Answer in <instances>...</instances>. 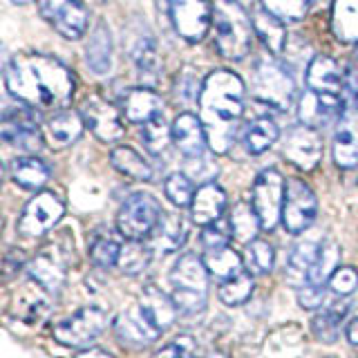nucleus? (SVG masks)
<instances>
[{"mask_svg":"<svg viewBox=\"0 0 358 358\" xmlns=\"http://www.w3.org/2000/svg\"><path fill=\"white\" fill-rule=\"evenodd\" d=\"M7 92L31 110L61 112L72 103L74 74L65 63L45 54L14 56L5 72Z\"/></svg>","mask_w":358,"mask_h":358,"instance_id":"1","label":"nucleus"},{"mask_svg":"<svg viewBox=\"0 0 358 358\" xmlns=\"http://www.w3.org/2000/svg\"><path fill=\"white\" fill-rule=\"evenodd\" d=\"M201 126L206 130L208 148L224 155L238 134V123L244 112V83L238 74L215 70L206 76L199 94Z\"/></svg>","mask_w":358,"mask_h":358,"instance_id":"2","label":"nucleus"},{"mask_svg":"<svg viewBox=\"0 0 358 358\" xmlns=\"http://www.w3.org/2000/svg\"><path fill=\"white\" fill-rule=\"evenodd\" d=\"M213 27L220 54L229 61H242L251 52L253 20L235 0H217L213 5Z\"/></svg>","mask_w":358,"mask_h":358,"instance_id":"3","label":"nucleus"},{"mask_svg":"<svg viewBox=\"0 0 358 358\" xmlns=\"http://www.w3.org/2000/svg\"><path fill=\"white\" fill-rule=\"evenodd\" d=\"M173 302L179 313L197 316L206 309L208 294V268L199 255L184 253L171 268Z\"/></svg>","mask_w":358,"mask_h":358,"instance_id":"4","label":"nucleus"},{"mask_svg":"<svg viewBox=\"0 0 358 358\" xmlns=\"http://www.w3.org/2000/svg\"><path fill=\"white\" fill-rule=\"evenodd\" d=\"M253 96L278 112H287L296 99V81L289 67L273 56H264L253 70Z\"/></svg>","mask_w":358,"mask_h":358,"instance_id":"5","label":"nucleus"},{"mask_svg":"<svg viewBox=\"0 0 358 358\" xmlns=\"http://www.w3.org/2000/svg\"><path fill=\"white\" fill-rule=\"evenodd\" d=\"M162 206L150 193H134L117 213V231L128 242H145L162 217Z\"/></svg>","mask_w":358,"mask_h":358,"instance_id":"6","label":"nucleus"},{"mask_svg":"<svg viewBox=\"0 0 358 358\" xmlns=\"http://www.w3.org/2000/svg\"><path fill=\"white\" fill-rule=\"evenodd\" d=\"M285 179L275 168H266L253 182V199L251 208L260 222L262 231H273L278 222L282 220V204H285Z\"/></svg>","mask_w":358,"mask_h":358,"instance_id":"7","label":"nucleus"},{"mask_svg":"<svg viewBox=\"0 0 358 358\" xmlns=\"http://www.w3.org/2000/svg\"><path fill=\"white\" fill-rule=\"evenodd\" d=\"M108 327V313L101 307H83L54 324V338L65 347H85Z\"/></svg>","mask_w":358,"mask_h":358,"instance_id":"8","label":"nucleus"},{"mask_svg":"<svg viewBox=\"0 0 358 358\" xmlns=\"http://www.w3.org/2000/svg\"><path fill=\"white\" fill-rule=\"evenodd\" d=\"M175 31L188 43H199L213 27L210 0H168Z\"/></svg>","mask_w":358,"mask_h":358,"instance_id":"9","label":"nucleus"},{"mask_svg":"<svg viewBox=\"0 0 358 358\" xmlns=\"http://www.w3.org/2000/svg\"><path fill=\"white\" fill-rule=\"evenodd\" d=\"M63 213V201L50 190H41L22 208L18 217V233L25 235V238H41L61 222Z\"/></svg>","mask_w":358,"mask_h":358,"instance_id":"10","label":"nucleus"},{"mask_svg":"<svg viewBox=\"0 0 358 358\" xmlns=\"http://www.w3.org/2000/svg\"><path fill=\"white\" fill-rule=\"evenodd\" d=\"M318 213V199L313 190L302 179H291L285 186V204H282V224L291 235H300L307 231Z\"/></svg>","mask_w":358,"mask_h":358,"instance_id":"11","label":"nucleus"},{"mask_svg":"<svg viewBox=\"0 0 358 358\" xmlns=\"http://www.w3.org/2000/svg\"><path fill=\"white\" fill-rule=\"evenodd\" d=\"M38 14L67 41H78L87 29L83 0H36Z\"/></svg>","mask_w":358,"mask_h":358,"instance_id":"12","label":"nucleus"},{"mask_svg":"<svg viewBox=\"0 0 358 358\" xmlns=\"http://www.w3.org/2000/svg\"><path fill=\"white\" fill-rule=\"evenodd\" d=\"M345 112V101L343 96L336 94H320V92H309L302 94L298 103V121L302 126L320 130L331 126L334 121H338Z\"/></svg>","mask_w":358,"mask_h":358,"instance_id":"13","label":"nucleus"},{"mask_svg":"<svg viewBox=\"0 0 358 358\" xmlns=\"http://www.w3.org/2000/svg\"><path fill=\"white\" fill-rule=\"evenodd\" d=\"M83 123L99 141L112 143L123 137V123L117 108L101 96H90L81 110Z\"/></svg>","mask_w":358,"mask_h":358,"instance_id":"14","label":"nucleus"},{"mask_svg":"<svg viewBox=\"0 0 358 358\" xmlns=\"http://www.w3.org/2000/svg\"><path fill=\"white\" fill-rule=\"evenodd\" d=\"M285 157L302 171L316 168L322 157V139L318 130L302 126V123L291 128L285 139Z\"/></svg>","mask_w":358,"mask_h":358,"instance_id":"15","label":"nucleus"},{"mask_svg":"<svg viewBox=\"0 0 358 358\" xmlns=\"http://www.w3.org/2000/svg\"><path fill=\"white\" fill-rule=\"evenodd\" d=\"M0 145H11L25 152H36L43 145L38 132V121L29 115H14L9 119H0Z\"/></svg>","mask_w":358,"mask_h":358,"instance_id":"16","label":"nucleus"},{"mask_svg":"<svg viewBox=\"0 0 358 358\" xmlns=\"http://www.w3.org/2000/svg\"><path fill=\"white\" fill-rule=\"evenodd\" d=\"M115 334H117V338L128 347H145L162 336V331L148 320V316L141 311L139 305L117 316Z\"/></svg>","mask_w":358,"mask_h":358,"instance_id":"17","label":"nucleus"},{"mask_svg":"<svg viewBox=\"0 0 358 358\" xmlns=\"http://www.w3.org/2000/svg\"><path fill=\"white\" fill-rule=\"evenodd\" d=\"M334 162L341 168L358 166V108H345L334 132Z\"/></svg>","mask_w":358,"mask_h":358,"instance_id":"18","label":"nucleus"},{"mask_svg":"<svg viewBox=\"0 0 358 358\" xmlns=\"http://www.w3.org/2000/svg\"><path fill=\"white\" fill-rule=\"evenodd\" d=\"M173 141L179 148L186 159H197V157L206 155V130L201 126V119L190 115V112H184L179 115L173 123Z\"/></svg>","mask_w":358,"mask_h":358,"instance_id":"19","label":"nucleus"},{"mask_svg":"<svg viewBox=\"0 0 358 358\" xmlns=\"http://www.w3.org/2000/svg\"><path fill=\"white\" fill-rule=\"evenodd\" d=\"M227 210V193L215 182H206L195 190V197L190 201V217L197 227H208V224L224 217Z\"/></svg>","mask_w":358,"mask_h":358,"instance_id":"20","label":"nucleus"},{"mask_svg":"<svg viewBox=\"0 0 358 358\" xmlns=\"http://www.w3.org/2000/svg\"><path fill=\"white\" fill-rule=\"evenodd\" d=\"M186 238H188L186 220L182 215H177V213H162L159 222H157V227L150 233V238L145 240V244L150 246L152 253L166 255L182 249Z\"/></svg>","mask_w":358,"mask_h":358,"instance_id":"21","label":"nucleus"},{"mask_svg":"<svg viewBox=\"0 0 358 358\" xmlns=\"http://www.w3.org/2000/svg\"><path fill=\"white\" fill-rule=\"evenodd\" d=\"M65 271H67V262L56 249H48L38 253L29 262V268H27L29 278L41 289L48 291V294H59L65 282Z\"/></svg>","mask_w":358,"mask_h":358,"instance_id":"22","label":"nucleus"},{"mask_svg":"<svg viewBox=\"0 0 358 358\" xmlns=\"http://www.w3.org/2000/svg\"><path fill=\"white\" fill-rule=\"evenodd\" d=\"M307 87L320 94H343V70L329 56H316L307 65Z\"/></svg>","mask_w":358,"mask_h":358,"instance_id":"23","label":"nucleus"},{"mask_svg":"<svg viewBox=\"0 0 358 358\" xmlns=\"http://www.w3.org/2000/svg\"><path fill=\"white\" fill-rule=\"evenodd\" d=\"M139 307L159 331L171 327V324L175 322V318H177V313H179L173 298L166 296L164 291L159 287H155V285H148L143 289Z\"/></svg>","mask_w":358,"mask_h":358,"instance_id":"24","label":"nucleus"},{"mask_svg":"<svg viewBox=\"0 0 358 358\" xmlns=\"http://www.w3.org/2000/svg\"><path fill=\"white\" fill-rule=\"evenodd\" d=\"M85 61L94 74H108L112 67V36L106 22H96L85 45Z\"/></svg>","mask_w":358,"mask_h":358,"instance_id":"25","label":"nucleus"},{"mask_svg":"<svg viewBox=\"0 0 358 358\" xmlns=\"http://www.w3.org/2000/svg\"><path fill=\"white\" fill-rule=\"evenodd\" d=\"M162 99L157 96L150 87H137L128 92L126 101H123V115L132 123H148L155 117L162 115Z\"/></svg>","mask_w":358,"mask_h":358,"instance_id":"26","label":"nucleus"},{"mask_svg":"<svg viewBox=\"0 0 358 358\" xmlns=\"http://www.w3.org/2000/svg\"><path fill=\"white\" fill-rule=\"evenodd\" d=\"M318 246L316 242H300L291 249L289 257H287V268H285V275H287V282L291 287H302L309 282V275H311V268L313 262H316V255H318Z\"/></svg>","mask_w":358,"mask_h":358,"instance_id":"27","label":"nucleus"},{"mask_svg":"<svg viewBox=\"0 0 358 358\" xmlns=\"http://www.w3.org/2000/svg\"><path fill=\"white\" fill-rule=\"evenodd\" d=\"M83 117L74 110H61L48 123V137L54 148H67L83 134Z\"/></svg>","mask_w":358,"mask_h":358,"instance_id":"28","label":"nucleus"},{"mask_svg":"<svg viewBox=\"0 0 358 358\" xmlns=\"http://www.w3.org/2000/svg\"><path fill=\"white\" fill-rule=\"evenodd\" d=\"M347 313H350V302L345 298L341 302H334L327 309H320L311 318V331L320 343H334L345 324Z\"/></svg>","mask_w":358,"mask_h":358,"instance_id":"29","label":"nucleus"},{"mask_svg":"<svg viewBox=\"0 0 358 358\" xmlns=\"http://www.w3.org/2000/svg\"><path fill=\"white\" fill-rule=\"evenodd\" d=\"M11 179L25 190H38L50 179V168L38 157H18L11 162Z\"/></svg>","mask_w":358,"mask_h":358,"instance_id":"30","label":"nucleus"},{"mask_svg":"<svg viewBox=\"0 0 358 358\" xmlns=\"http://www.w3.org/2000/svg\"><path fill=\"white\" fill-rule=\"evenodd\" d=\"M110 164L115 166L121 175L137 179V182H150L152 179L150 164L145 162L137 150L130 148V145H117V148H112Z\"/></svg>","mask_w":358,"mask_h":358,"instance_id":"31","label":"nucleus"},{"mask_svg":"<svg viewBox=\"0 0 358 358\" xmlns=\"http://www.w3.org/2000/svg\"><path fill=\"white\" fill-rule=\"evenodd\" d=\"M331 29L341 43H358V0H336Z\"/></svg>","mask_w":358,"mask_h":358,"instance_id":"32","label":"nucleus"},{"mask_svg":"<svg viewBox=\"0 0 358 358\" xmlns=\"http://www.w3.org/2000/svg\"><path fill=\"white\" fill-rule=\"evenodd\" d=\"M273 262H275V249L271 246V242L253 238L251 242L244 244L242 264H244L246 273H251L253 278L255 275H266L273 268Z\"/></svg>","mask_w":358,"mask_h":358,"instance_id":"33","label":"nucleus"},{"mask_svg":"<svg viewBox=\"0 0 358 358\" xmlns=\"http://www.w3.org/2000/svg\"><path fill=\"white\" fill-rule=\"evenodd\" d=\"M251 20H253V29L257 31L260 41L268 48V52L280 54L285 50V41H287L285 22H280L275 16H271L264 9H255V14L251 16Z\"/></svg>","mask_w":358,"mask_h":358,"instance_id":"34","label":"nucleus"},{"mask_svg":"<svg viewBox=\"0 0 358 358\" xmlns=\"http://www.w3.org/2000/svg\"><path fill=\"white\" fill-rule=\"evenodd\" d=\"M278 137H280V130L273 123V119L260 117V119H253L249 126L244 128L242 139H244L246 150L251 155H262L278 141Z\"/></svg>","mask_w":358,"mask_h":358,"instance_id":"35","label":"nucleus"},{"mask_svg":"<svg viewBox=\"0 0 358 358\" xmlns=\"http://www.w3.org/2000/svg\"><path fill=\"white\" fill-rule=\"evenodd\" d=\"M201 260H204L210 275L220 278V282L244 271L242 255L235 253L231 246H224V249H215V251H204Z\"/></svg>","mask_w":358,"mask_h":358,"instance_id":"36","label":"nucleus"},{"mask_svg":"<svg viewBox=\"0 0 358 358\" xmlns=\"http://www.w3.org/2000/svg\"><path fill=\"white\" fill-rule=\"evenodd\" d=\"M132 59H134V65H137V70L141 74V81L155 85L157 76H159V72H162V61H159V54H157L152 38H141L137 45H134Z\"/></svg>","mask_w":358,"mask_h":358,"instance_id":"37","label":"nucleus"},{"mask_svg":"<svg viewBox=\"0 0 358 358\" xmlns=\"http://www.w3.org/2000/svg\"><path fill=\"white\" fill-rule=\"evenodd\" d=\"M253 289H255L253 275L242 271V273L233 275L229 280H222L220 287H217V296L227 307H238V305H244V302L251 298Z\"/></svg>","mask_w":358,"mask_h":358,"instance_id":"38","label":"nucleus"},{"mask_svg":"<svg viewBox=\"0 0 358 358\" xmlns=\"http://www.w3.org/2000/svg\"><path fill=\"white\" fill-rule=\"evenodd\" d=\"M338 257H341L338 244L331 242V240H324V242L318 246V255H316V262H313L311 275H309V282L327 287L329 275L336 271V268H338Z\"/></svg>","mask_w":358,"mask_h":358,"instance_id":"39","label":"nucleus"},{"mask_svg":"<svg viewBox=\"0 0 358 358\" xmlns=\"http://www.w3.org/2000/svg\"><path fill=\"white\" fill-rule=\"evenodd\" d=\"M152 251L148 244L143 242H130L126 246H121V255H119V262L117 266L121 268L123 273L128 275H139L141 271H145L152 260Z\"/></svg>","mask_w":358,"mask_h":358,"instance_id":"40","label":"nucleus"},{"mask_svg":"<svg viewBox=\"0 0 358 358\" xmlns=\"http://www.w3.org/2000/svg\"><path fill=\"white\" fill-rule=\"evenodd\" d=\"M121 255V244L110 233H101L90 244V260L99 268H112L117 266Z\"/></svg>","mask_w":358,"mask_h":358,"instance_id":"41","label":"nucleus"},{"mask_svg":"<svg viewBox=\"0 0 358 358\" xmlns=\"http://www.w3.org/2000/svg\"><path fill=\"white\" fill-rule=\"evenodd\" d=\"M141 141H143L145 148H148V152L162 155L168 148V145H171V141H173V128L168 126L166 119L159 115V117H155L152 121L143 123Z\"/></svg>","mask_w":358,"mask_h":358,"instance_id":"42","label":"nucleus"},{"mask_svg":"<svg viewBox=\"0 0 358 358\" xmlns=\"http://www.w3.org/2000/svg\"><path fill=\"white\" fill-rule=\"evenodd\" d=\"M262 9L280 22H298L307 16L309 0H260Z\"/></svg>","mask_w":358,"mask_h":358,"instance_id":"43","label":"nucleus"},{"mask_svg":"<svg viewBox=\"0 0 358 358\" xmlns=\"http://www.w3.org/2000/svg\"><path fill=\"white\" fill-rule=\"evenodd\" d=\"M164 193L175 206H179V208L190 206V201H193V197H195L193 179H190L188 175H184V173H173L171 177L166 179Z\"/></svg>","mask_w":358,"mask_h":358,"instance_id":"44","label":"nucleus"},{"mask_svg":"<svg viewBox=\"0 0 358 358\" xmlns=\"http://www.w3.org/2000/svg\"><path fill=\"white\" fill-rule=\"evenodd\" d=\"M229 222H231V229H233V238H238L242 242H251L255 238L257 229H260V222H257L253 208L244 206V204H240L233 210Z\"/></svg>","mask_w":358,"mask_h":358,"instance_id":"45","label":"nucleus"},{"mask_svg":"<svg viewBox=\"0 0 358 358\" xmlns=\"http://www.w3.org/2000/svg\"><path fill=\"white\" fill-rule=\"evenodd\" d=\"M231 238H233L231 222L224 220V217L208 224V227H204L199 233V242H201V246H204V251L224 249V246H229Z\"/></svg>","mask_w":358,"mask_h":358,"instance_id":"46","label":"nucleus"},{"mask_svg":"<svg viewBox=\"0 0 358 358\" xmlns=\"http://www.w3.org/2000/svg\"><path fill=\"white\" fill-rule=\"evenodd\" d=\"M327 287L331 294L336 296H350L358 289V271L354 266H338L336 271L329 275L327 280Z\"/></svg>","mask_w":358,"mask_h":358,"instance_id":"47","label":"nucleus"},{"mask_svg":"<svg viewBox=\"0 0 358 358\" xmlns=\"http://www.w3.org/2000/svg\"><path fill=\"white\" fill-rule=\"evenodd\" d=\"M195 352V341L190 336H179V338L164 345L159 352H155L152 358H190Z\"/></svg>","mask_w":358,"mask_h":358,"instance_id":"48","label":"nucleus"},{"mask_svg":"<svg viewBox=\"0 0 358 358\" xmlns=\"http://www.w3.org/2000/svg\"><path fill=\"white\" fill-rule=\"evenodd\" d=\"M201 94V83L197 81V76H193L190 72H184L177 78L175 83V96L177 101H184V103H193V101H199Z\"/></svg>","mask_w":358,"mask_h":358,"instance_id":"49","label":"nucleus"},{"mask_svg":"<svg viewBox=\"0 0 358 358\" xmlns=\"http://www.w3.org/2000/svg\"><path fill=\"white\" fill-rule=\"evenodd\" d=\"M324 289L327 287H322V285H313V282H307V285H302L298 289V305L302 309H318L322 307V302H324Z\"/></svg>","mask_w":358,"mask_h":358,"instance_id":"50","label":"nucleus"},{"mask_svg":"<svg viewBox=\"0 0 358 358\" xmlns=\"http://www.w3.org/2000/svg\"><path fill=\"white\" fill-rule=\"evenodd\" d=\"M74 358H115V356L108 354L106 350H101V347H90V350L78 352Z\"/></svg>","mask_w":358,"mask_h":358,"instance_id":"51","label":"nucleus"},{"mask_svg":"<svg viewBox=\"0 0 358 358\" xmlns=\"http://www.w3.org/2000/svg\"><path fill=\"white\" fill-rule=\"evenodd\" d=\"M345 336H347V341H350L352 345L358 347V318L350 320V324H347V329H345Z\"/></svg>","mask_w":358,"mask_h":358,"instance_id":"52","label":"nucleus"},{"mask_svg":"<svg viewBox=\"0 0 358 358\" xmlns=\"http://www.w3.org/2000/svg\"><path fill=\"white\" fill-rule=\"evenodd\" d=\"M9 54H7V50L3 48V45H0V74L3 72H7V65H9Z\"/></svg>","mask_w":358,"mask_h":358,"instance_id":"53","label":"nucleus"},{"mask_svg":"<svg viewBox=\"0 0 358 358\" xmlns=\"http://www.w3.org/2000/svg\"><path fill=\"white\" fill-rule=\"evenodd\" d=\"M235 3H238V5H242V7L246 9V7H251V5H255V0H235Z\"/></svg>","mask_w":358,"mask_h":358,"instance_id":"54","label":"nucleus"},{"mask_svg":"<svg viewBox=\"0 0 358 358\" xmlns=\"http://www.w3.org/2000/svg\"><path fill=\"white\" fill-rule=\"evenodd\" d=\"M14 5H27V3H31V0H11Z\"/></svg>","mask_w":358,"mask_h":358,"instance_id":"55","label":"nucleus"},{"mask_svg":"<svg viewBox=\"0 0 358 358\" xmlns=\"http://www.w3.org/2000/svg\"><path fill=\"white\" fill-rule=\"evenodd\" d=\"M0 184H3V164H0Z\"/></svg>","mask_w":358,"mask_h":358,"instance_id":"56","label":"nucleus"},{"mask_svg":"<svg viewBox=\"0 0 358 358\" xmlns=\"http://www.w3.org/2000/svg\"><path fill=\"white\" fill-rule=\"evenodd\" d=\"M313 3H331V0H313Z\"/></svg>","mask_w":358,"mask_h":358,"instance_id":"57","label":"nucleus"},{"mask_svg":"<svg viewBox=\"0 0 358 358\" xmlns=\"http://www.w3.org/2000/svg\"><path fill=\"white\" fill-rule=\"evenodd\" d=\"M210 358H224V356H222V354H213Z\"/></svg>","mask_w":358,"mask_h":358,"instance_id":"58","label":"nucleus"},{"mask_svg":"<svg viewBox=\"0 0 358 358\" xmlns=\"http://www.w3.org/2000/svg\"><path fill=\"white\" fill-rule=\"evenodd\" d=\"M356 56H358V50H356Z\"/></svg>","mask_w":358,"mask_h":358,"instance_id":"59","label":"nucleus"},{"mask_svg":"<svg viewBox=\"0 0 358 358\" xmlns=\"http://www.w3.org/2000/svg\"><path fill=\"white\" fill-rule=\"evenodd\" d=\"M356 358H358V356H356Z\"/></svg>","mask_w":358,"mask_h":358,"instance_id":"60","label":"nucleus"}]
</instances>
